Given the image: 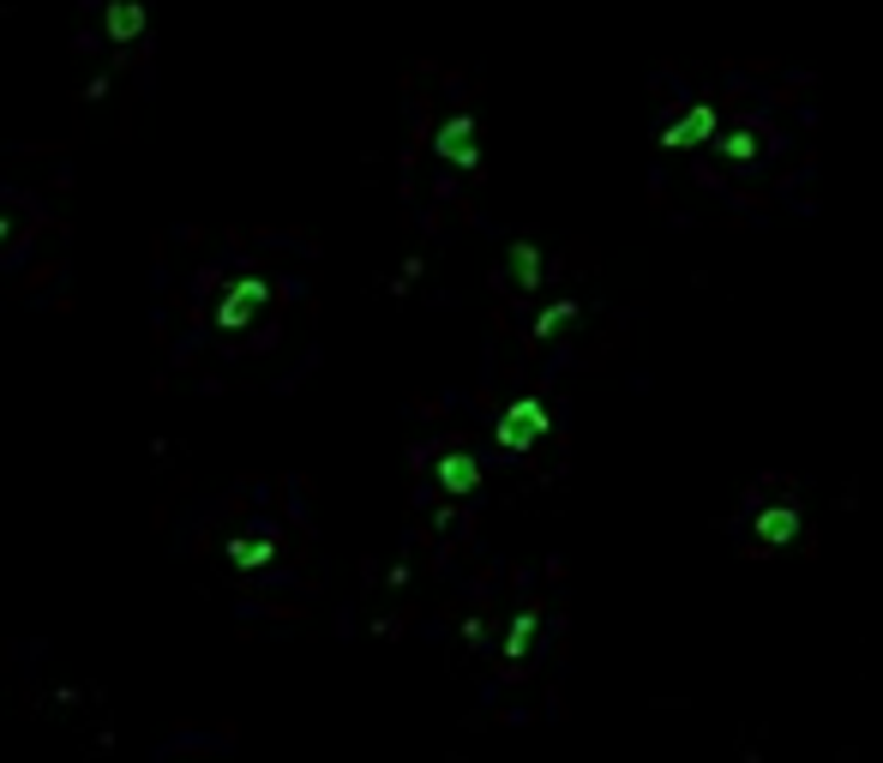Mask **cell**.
Listing matches in <instances>:
<instances>
[{
  "label": "cell",
  "mask_w": 883,
  "mask_h": 763,
  "mask_svg": "<svg viewBox=\"0 0 883 763\" xmlns=\"http://www.w3.org/2000/svg\"><path fill=\"white\" fill-rule=\"evenodd\" d=\"M150 0H79V19H72V36H79V55L91 60V79H85V97H109L121 72H150Z\"/></svg>",
  "instance_id": "2"
},
{
  "label": "cell",
  "mask_w": 883,
  "mask_h": 763,
  "mask_svg": "<svg viewBox=\"0 0 883 763\" xmlns=\"http://www.w3.org/2000/svg\"><path fill=\"white\" fill-rule=\"evenodd\" d=\"M578 319H583V301H578V295L547 301V307L529 319V343H541V349H547V343H559V337H566V330L578 325Z\"/></svg>",
  "instance_id": "11"
},
{
  "label": "cell",
  "mask_w": 883,
  "mask_h": 763,
  "mask_svg": "<svg viewBox=\"0 0 883 763\" xmlns=\"http://www.w3.org/2000/svg\"><path fill=\"white\" fill-rule=\"evenodd\" d=\"M505 277H511V289H517V295H541V289H547V253H541V240H535V235H511V240H505Z\"/></svg>",
  "instance_id": "9"
},
{
  "label": "cell",
  "mask_w": 883,
  "mask_h": 763,
  "mask_svg": "<svg viewBox=\"0 0 883 763\" xmlns=\"http://www.w3.org/2000/svg\"><path fill=\"white\" fill-rule=\"evenodd\" d=\"M427 481H433V487H439L451 505H463V500H476V493H481L488 469H481V457L469 451V445H445V451H433Z\"/></svg>",
  "instance_id": "6"
},
{
  "label": "cell",
  "mask_w": 883,
  "mask_h": 763,
  "mask_svg": "<svg viewBox=\"0 0 883 763\" xmlns=\"http://www.w3.org/2000/svg\"><path fill=\"white\" fill-rule=\"evenodd\" d=\"M763 145H770V133L751 121H722V133L709 138V150L703 157L715 162V169H751V162L763 157Z\"/></svg>",
  "instance_id": "7"
},
{
  "label": "cell",
  "mask_w": 883,
  "mask_h": 763,
  "mask_svg": "<svg viewBox=\"0 0 883 763\" xmlns=\"http://www.w3.org/2000/svg\"><path fill=\"white\" fill-rule=\"evenodd\" d=\"M722 103H715V97H691V103H680L668 114V121L656 126V133H649V145L661 150V157H703V150H709V138L722 133Z\"/></svg>",
  "instance_id": "4"
},
{
  "label": "cell",
  "mask_w": 883,
  "mask_h": 763,
  "mask_svg": "<svg viewBox=\"0 0 883 763\" xmlns=\"http://www.w3.org/2000/svg\"><path fill=\"white\" fill-rule=\"evenodd\" d=\"M421 150H427L439 169H451V175H476L481 162H488V150H481V114L469 103L439 109L427 121V133H421Z\"/></svg>",
  "instance_id": "3"
},
{
  "label": "cell",
  "mask_w": 883,
  "mask_h": 763,
  "mask_svg": "<svg viewBox=\"0 0 883 763\" xmlns=\"http://www.w3.org/2000/svg\"><path fill=\"white\" fill-rule=\"evenodd\" d=\"M223 559L247 577V571H265V565H277L283 559V541L277 536H228L223 541Z\"/></svg>",
  "instance_id": "10"
},
{
  "label": "cell",
  "mask_w": 883,
  "mask_h": 763,
  "mask_svg": "<svg viewBox=\"0 0 883 763\" xmlns=\"http://www.w3.org/2000/svg\"><path fill=\"white\" fill-rule=\"evenodd\" d=\"M535 638H541V607H517V614H511V626H505V643H499V655L517 667V661H529Z\"/></svg>",
  "instance_id": "12"
},
{
  "label": "cell",
  "mask_w": 883,
  "mask_h": 763,
  "mask_svg": "<svg viewBox=\"0 0 883 763\" xmlns=\"http://www.w3.org/2000/svg\"><path fill=\"white\" fill-rule=\"evenodd\" d=\"M554 409H547V397L541 391H523V397H511L505 409H499V422H493V445L505 457H529L535 445H547L554 439Z\"/></svg>",
  "instance_id": "5"
},
{
  "label": "cell",
  "mask_w": 883,
  "mask_h": 763,
  "mask_svg": "<svg viewBox=\"0 0 883 763\" xmlns=\"http://www.w3.org/2000/svg\"><path fill=\"white\" fill-rule=\"evenodd\" d=\"M294 295V283H283L265 265H199L193 277V301H187V325H199L211 343L223 349H253L265 355L283 330H271V313Z\"/></svg>",
  "instance_id": "1"
},
{
  "label": "cell",
  "mask_w": 883,
  "mask_h": 763,
  "mask_svg": "<svg viewBox=\"0 0 883 763\" xmlns=\"http://www.w3.org/2000/svg\"><path fill=\"white\" fill-rule=\"evenodd\" d=\"M805 529V512L793 500H763L758 512H751V541L763 547V553H787L793 541H800Z\"/></svg>",
  "instance_id": "8"
}]
</instances>
